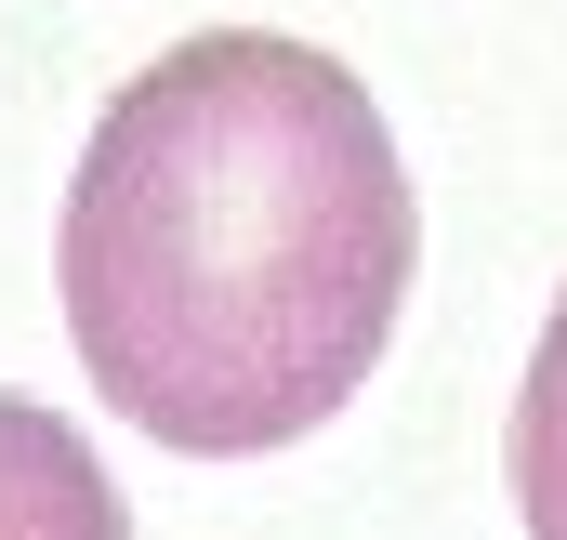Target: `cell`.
Segmentation results:
<instances>
[{
    "label": "cell",
    "mask_w": 567,
    "mask_h": 540,
    "mask_svg": "<svg viewBox=\"0 0 567 540\" xmlns=\"http://www.w3.org/2000/svg\"><path fill=\"white\" fill-rule=\"evenodd\" d=\"M515 515H528V540H567V290L515 383Z\"/></svg>",
    "instance_id": "cell-3"
},
{
    "label": "cell",
    "mask_w": 567,
    "mask_h": 540,
    "mask_svg": "<svg viewBox=\"0 0 567 540\" xmlns=\"http://www.w3.org/2000/svg\"><path fill=\"white\" fill-rule=\"evenodd\" d=\"M423 211L370 80L278 27H198L106 93L53 290L93 396L185 461H265L370 396Z\"/></svg>",
    "instance_id": "cell-1"
},
{
    "label": "cell",
    "mask_w": 567,
    "mask_h": 540,
    "mask_svg": "<svg viewBox=\"0 0 567 540\" xmlns=\"http://www.w3.org/2000/svg\"><path fill=\"white\" fill-rule=\"evenodd\" d=\"M0 540H133L93 435L40 396H0Z\"/></svg>",
    "instance_id": "cell-2"
}]
</instances>
